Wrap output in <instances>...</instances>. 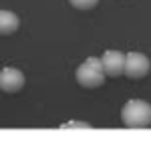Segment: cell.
<instances>
[{
    "mask_svg": "<svg viewBox=\"0 0 151 151\" xmlns=\"http://www.w3.org/2000/svg\"><path fill=\"white\" fill-rule=\"evenodd\" d=\"M121 119H123V125L131 127V129L149 127L151 125V105L147 101H141V99H131L123 107Z\"/></svg>",
    "mask_w": 151,
    "mask_h": 151,
    "instance_id": "1",
    "label": "cell"
},
{
    "mask_svg": "<svg viewBox=\"0 0 151 151\" xmlns=\"http://www.w3.org/2000/svg\"><path fill=\"white\" fill-rule=\"evenodd\" d=\"M77 83L85 87V89H99L105 85V73H103V65H101V58H87L81 67L75 73Z\"/></svg>",
    "mask_w": 151,
    "mask_h": 151,
    "instance_id": "2",
    "label": "cell"
},
{
    "mask_svg": "<svg viewBox=\"0 0 151 151\" xmlns=\"http://www.w3.org/2000/svg\"><path fill=\"white\" fill-rule=\"evenodd\" d=\"M149 69H151V63L145 55L129 52L125 57V73L123 75H127L129 79H141V77H145L149 73Z\"/></svg>",
    "mask_w": 151,
    "mask_h": 151,
    "instance_id": "3",
    "label": "cell"
},
{
    "mask_svg": "<svg viewBox=\"0 0 151 151\" xmlns=\"http://www.w3.org/2000/svg\"><path fill=\"white\" fill-rule=\"evenodd\" d=\"M105 77H119L125 73V55L119 50H107L101 58Z\"/></svg>",
    "mask_w": 151,
    "mask_h": 151,
    "instance_id": "4",
    "label": "cell"
},
{
    "mask_svg": "<svg viewBox=\"0 0 151 151\" xmlns=\"http://www.w3.org/2000/svg\"><path fill=\"white\" fill-rule=\"evenodd\" d=\"M22 87H24V75L18 69L6 67V69L0 70V89L4 93H16Z\"/></svg>",
    "mask_w": 151,
    "mask_h": 151,
    "instance_id": "5",
    "label": "cell"
},
{
    "mask_svg": "<svg viewBox=\"0 0 151 151\" xmlns=\"http://www.w3.org/2000/svg\"><path fill=\"white\" fill-rule=\"evenodd\" d=\"M20 26L18 16L10 10H0V35H12Z\"/></svg>",
    "mask_w": 151,
    "mask_h": 151,
    "instance_id": "6",
    "label": "cell"
},
{
    "mask_svg": "<svg viewBox=\"0 0 151 151\" xmlns=\"http://www.w3.org/2000/svg\"><path fill=\"white\" fill-rule=\"evenodd\" d=\"M77 10H91L99 4V0H69Z\"/></svg>",
    "mask_w": 151,
    "mask_h": 151,
    "instance_id": "7",
    "label": "cell"
},
{
    "mask_svg": "<svg viewBox=\"0 0 151 151\" xmlns=\"http://www.w3.org/2000/svg\"><path fill=\"white\" fill-rule=\"evenodd\" d=\"M69 127H83V129H89V123H81V121H70V123H65L63 129H69Z\"/></svg>",
    "mask_w": 151,
    "mask_h": 151,
    "instance_id": "8",
    "label": "cell"
}]
</instances>
